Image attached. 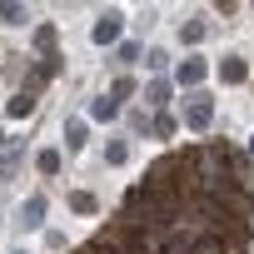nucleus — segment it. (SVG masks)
I'll return each mask as SVG.
<instances>
[{"mask_svg": "<svg viewBox=\"0 0 254 254\" xmlns=\"http://www.w3.org/2000/svg\"><path fill=\"white\" fill-rule=\"evenodd\" d=\"M145 100H150V105H165V100H170V85H165V80H155V85L145 90Z\"/></svg>", "mask_w": 254, "mask_h": 254, "instance_id": "15", "label": "nucleus"}, {"mask_svg": "<svg viewBox=\"0 0 254 254\" xmlns=\"http://www.w3.org/2000/svg\"><path fill=\"white\" fill-rule=\"evenodd\" d=\"M204 75H209V70H204V60H199V55H190V60L180 65V85H199Z\"/></svg>", "mask_w": 254, "mask_h": 254, "instance_id": "4", "label": "nucleus"}, {"mask_svg": "<svg viewBox=\"0 0 254 254\" xmlns=\"http://www.w3.org/2000/svg\"><path fill=\"white\" fill-rule=\"evenodd\" d=\"M249 155H254V135H249Z\"/></svg>", "mask_w": 254, "mask_h": 254, "instance_id": "22", "label": "nucleus"}, {"mask_svg": "<svg viewBox=\"0 0 254 254\" xmlns=\"http://www.w3.org/2000/svg\"><path fill=\"white\" fill-rule=\"evenodd\" d=\"M219 75H224L229 85H239V80H244L249 70H244V60H239V55H224V65H219Z\"/></svg>", "mask_w": 254, "mask_h": 254, "instance_id": "6", "label": "nucleus"}, {"mask_svg": "<svg viewBox=\"0 0 254 254\" xmlns=\"http://www.w3.org/2000/svg\"><path fill=\"white\" fill-rule=\"evenodd\" d=\"M35 45L50 50V45H55V25H40V30H35Z\"/></svg>", "mask_w": 254, "mask_h": 254, "instance_id": "19", "label": "nucleus"}, {"mask_svg": "<svg viewBox=\"0 0 254 254\" xmlns=\"http://www.w3.org/2000/svg\"><path fill=\"white\" fill-rule=\"evenodd\" d=\"M145 60H150V70H165V65H170V55H165V50H150Z\"/></svg>", "mask_w": 254, "mask_h": 254, "instance_id": "20", "label": "nucleus"}, {"mask_svg": "<svg viewBox=\"0 0 254 254\" xmlns=\"http://www.w3.org/2000/svg\"><path fill=\"white\" fill-rule=\"evenodd\" d=\"M70 209H80V214H95L100 204H95V194H90V190H75V194H70Z\"/></svg>", "mask_w": 254, "mask_h": 254, "instance_id": "10", "label": "nucleus"}, {"mask_svg": "<svg viewBox=\"0 0 254 254\" xmlns=\"http://www.w3.org/2000/svg\"><path fill=\"white\" fill-rule=\"evenodd\" d=\"M15 170H20V150H10V155H5V160H0V175H5V180H10V175H15Z\"/></svg>", "mask_w": 254, "mask_h": 254, "instance_id": "18", "label": "nucleus"}, {"mask_svg": "<svg viewBox=\"0 0 254 254\" xmlns=\"http://www.w3.org/2000/svg\"><path fill=\"white\" fill-rule=\"evenodd\" d=\"M180 40H185V45H199V40H204V20H190V25H180Z\"/></svg>", "mask_w": 254, "mask_h": 254, "instance_id": "11", "label": "nucleus"}, {"mask_svg": "<svg viewBox=\"0 0 254 254\" xmlns=\"http://www.w3.org/2000/svg\"><path fill=\"white\" fill-rule=\"evenodd\" d=\"M15 224H20V229H40V224H45V194H30V199L15 209Z\"/></svg>", "mask_w": 254, "mask_h": 254, "instance_id": "2", "label": "nucleus"}, {"mask_svg": "<svg viewBox=\"0 0 254 254\" xmlns=\"http://www.w3.org/2000/svg\"><path fill=\"white\" fill-rule=\"evenodd\" d=\"M105 160H110V165H125V160H130V145H125V140H115V145L105 150Z\"/></svg>", "mask_w": 254, "mask_h": 254, "instance_id": "14", "label": "nucleus"}, {"mask_svg": "<svg viewBox=\"0 0 254 254\" xmlns=\"http://www.w3.org/2000/svg\"><path fill=\"white\" fill-rule=\"evenodd\" d=\"M10 254H30V249H10Z\"/></svg>", "mask_w": 254, "mask_h": 254, "instance_id": "21", "label": "nucleus"}, {"mask_svg": "<svg viewBox=\"0 0 254 254\" xmlns=\"http://www.w3.org/2000/svg\"><path fill=\"white\" fill-rule=\"evenodd\" d=\"M30 110H35V90H30V85H25V90H20V95H15V100H10V120H25V115H30Z\"/></svg>", "mask_w": 254, "mask_h": 254, "instance_id": "5", "label": "nucleus"}, {"mask_svg": "<svg viewBox=\"0 0 254 254\" xmlns=\"http://www.w3.org/2000/svg\"><path fill=\"white\" fill-rule=\"evenodd\" d=\"M135 60H140V45H135V40H125V45L115 50V65H135Z\"/></svg>", "mask_w": 254, "mask_h": 254, "instance_id": "12", "label": "nucleus"}, {"mask_svg": "<svg viewBox=\"0 0 254 254\" xmlns=\"http://www.w3.org/2000/svg\"><path fill=\"white\" fill-rule=\"evenodd\" d=\"M130 95H135V80H115V85H110V100H115V105L130 100Z\"/></svg>", "mask_w": 254, "mask_h": 254, "instance_id": "13", "label": "nucleus"}, {"mask_svg": "<svg viewBox=\"0 0 254 254\" xmlns=\"http://www.w3.org/2000/svg\"><path fill=\"white\" fill-rule=\"evenodd\" d=\"M120 20H125L120 10H105V15L95 20V30H90V40H95V45H115V40H120Z\"/></svg>", "mask_w": 254, "mask_h": 254, "instance_id": "1", "label": "nucleus"}, {"mask_svg": "<svg viewBox=\"0 0 254 254\" xmlns=\"http://www.w3.org/2000/svg\"><path fill=\"white\" fill-rule=\"evenodd\" d=\"M90 115H95V120H115V115H120V105H115L110 95H100V100H90Z\"/></svg>", "mask_w": 254, "mask_h": 254, "instance_id": "7", "label": "nucleus"}, {"mask_svg": "<svg viewBox=\"0 0 254 254\" xmlns=\"http://www.w3.org/2000/svg\"><path fill=\"white\" fill-rule=\"evenodd\" d=\"M35 165H40V175H60V150H40Z\"/></svg>", "mask_w": 254, "mask_h": 254, "instance_id": "9", "label": "nucleus"}, {"mask_svg": "<svg viewBox=\"0 0 254 254\" xmlns=\"http://www.w3.org/2000/svg\"><path fill=\"white\" fill-rule=\"evenodd\" d=\"M130 130L140 135V130H155V120H145V110H130Z\"/></svg>", "mask_w": 254, "mask_h": 254, "instance_id": "17", "label": "nucleus"}, {"mask_svg": "<svg viewBox=\"0 0 254 254\" xmlns=\"http://www.w3.org/2000/svg\"><path fill=\"white\" fill-rule=\"evenodd\" d=\"M0 20H5V25H25V10L20 5H0Z\"/></svg>", "mask_w": 254, "mask_h": 254, "instance_id": "16", "label": "nucleus"}, {"mask_svg": "<svg viewBox=\"0 0 254 254\" xmlns=\"http://www.w3.org/2000/svg\"><path fill=\"white\" fill-rule=\"evenodd\" d=\"M209 115H214V105H209L204 95H194V105L185 110V125H190V130H204V125H209Z\"/></svg>", "mask_w": 254, "mask_h": 254, "instance_id": "3", "label": "nucleus"}, {"mask_svg": "<svg viewBox=\"0 0 254 254\" xmlns=\"http://www.w3.org/2000/svg\"><path fill=\"white\" fill-rule=\"evenodd\" d=\"M85 145V125L80 120H65V150H80Z\"/></svg>", "mask_w": 254, "mask_h": 254, "instance_id": "8", "label": "nucleus"}]
</instances>
